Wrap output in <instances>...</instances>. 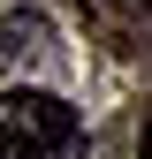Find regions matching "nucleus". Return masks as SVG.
<instances>
[{"label": "nucleus", "mask_w": 152, "mask_h": 159, "mask_svg": "<svg viewBox=\"0 0 152 159\" xmlns=\"http://www.w3.org/2000/svg\"><path fill=\"white\" fill-rule=\"evenodd\" d=\"M76 144V106L53 91H0V159H61Z\"/></svg>", "instance_id": "obj_1"}, {"label": "nucleus", "mask_w": 152, "mask_h": 159, "mask_svg": "<svg viewBox=\"0 0 152 159\" xmlns=\"http://www.w3.org/2000/svg\"><path fill=\"white\" fill-rule=\"evenodd\" d=\"M46 38H53V23L38 8H15V15H0V84H8V68H23L31 53H46Z\"/></svg>", "instance_id": "obj_2"}, {"label": "nucleus", "mask_w": 152, "mask_h": 159, "mask_svg": "<svg viewBox=\"0 0 152 159\" xmlns=\"http://www.w3.org/2000/svg\"><path fill=\"white\" fill-rule=\"evenodd\" d=\"M137 159H152V121H145V152H137Z\"/></svg>", "instance_id": "obj_3"}]
</instances>
